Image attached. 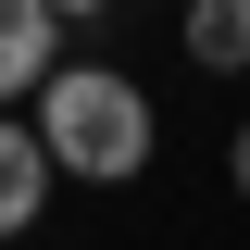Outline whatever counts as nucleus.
Here are the masks:
<instances>
[{
    "mask_svg": "<svg viewBox=\"0 0 250 250\" xmlns=\"http://www.w3.org/2000/svg\"><path fill=\"white\" fill-rule=\"evenodd\" d=\"M38 150L75 188H125L150 163V88L113 75V62H62L50 88H38Z\"/></svg>",
    "mask_w": 250,
    "mask_h": 250,
    "instance_id": "obj_1",
    "label": "nucleus"
},
{
    "mask_svg": "<svg viewBox=\"0 0 250 250\" xmlns=\"http://www.w3.org/2000/svg\"><path fill=\"white\" fill-rule=\"evenodd\" d=\"M50 75H62V13L50 0H0V113L38 100Z\"/></svg>",
    "mask_w": 250,
    "mask_h": 250,
    "instance_id": "obj_2",
    "label": "nucleus"
},
{
    "mask_svg": "<svg viewBox=\"0 0 250 250\" xmlns=\"http://www.w3.org/2000/svg\"><path fill=\"white\" fill-rule=\"evenodd\" d=\"M50 175H62V163L38 150V125H13V113H0V238H25V225H38Z\"/></svg>",
    "mask_w": 250,
    "mask_h": 250,
    "instance_id": "obj_3",
    "label": "nucleus"
},
{
    "mask_svg": "<svg viewBox=\"0 0 250 250\" xmlns=\"http://www.w3.org/2000/svg\"><path fill=\"white\" fill-rule=\"evenodd\" d=\"M175 38H188V62H200V75H250V0H188Z\"/></svg>",
    "mask_w": 250,
    "mask_h": 250,
    "instance_id": "obj_4",
    "label": "nucleus"
},
{
    "mask_svg": "<svg viewBox=\"0 0 250 250\" xmlns=\"http://www.w3.org/2000/svg\"><path fill=\"white\" fill-rule=\"evenodd\" d=\"M225 175H238V188H250V125H238V138H225Z\"/></svg>",
    "mask_w": 250,
    "mask_h": 250,
    "instance_id": "obj_5",
    "label": "nucleus"
},
{
    "mask_svg": "<svg viewBox=\"0 0 250 250\" xmlns=\"http://www.w3.org/2000/svg\"><path fill=\"white\" fill-rule=\"evenodd\" d=\"M50 13H62V25H88V13H113V0H50Z\"/></svg>",
    "mask_w": 250,
    "mask_h": 250,
    "instance_id": "obj_6",
    "label": "nucleus"
},
{
    "mask_svg": "<svg viewBox=\"0 0 250 250\" xmlns=\"http://www.w3.org/2000/svg\"><path fill=\"white\" fill-rule=\"evenodd\" d=\"M175 13H188V0H175Z\"/></svg>",
    "mask_w": 250,
    "mask_h": 250,
    "instance_id": "obj_7",
    "label": "nucleus"
}]
</instances>
